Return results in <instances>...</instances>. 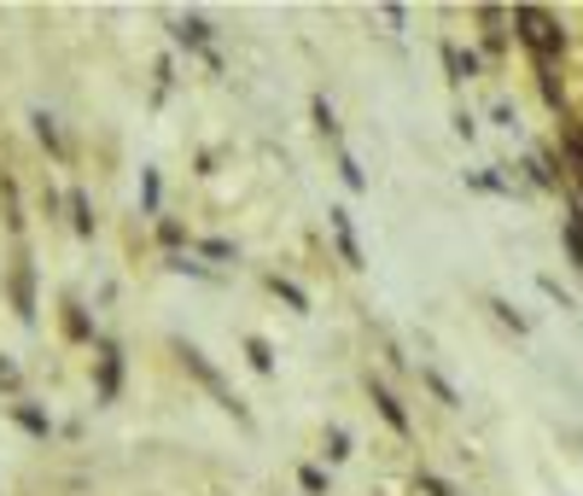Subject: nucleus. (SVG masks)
Instances as JSON below:
<instances>
[{"label":"nucleus","mask_w":583,"mask_h":496,"mask_svg":"<svg viewBox=\"0 0 583 496\" xmlns=\"http://www.w3.org/2000/svg\"><path fill=\"white\" fill-rule=\"evenodd\" d=\"M368 391H373V403H380V415H385V426H391V433H397V438H408V415H403V403L391 398V391H385L380 380H368Z\"/></svg>","instance_id":"6"},{"label":"nucleus","mask_w":583,"mask_h":496,"mask_svg":"<svg viewBox=\"0 0 583 496\" xmlns=\"http://www.w3.org/2000/svg\"><path fill=\"white\" fill-rule=\"evenodd\" d=\"M64 333H71V339H94L88 316H82V304H64Z\"/></svg>","instance_id":"14"},{"label":"nucleus","mask_w":583,"mask_h":496,"mask_svg":"<svg viewBox=\"0 0 583 496\" xmlns=\"http://www.w3.org/2000/svg\"><path fill=\"white\" fill-rule=\"evenodd\" d=\"M0 391H19V363L12 356H0Z\"/></svg>","instance_id":"21"},{"label":"nucleus","mask_w":583,"mask_h":496,"mask_svg":"<svg viewBox=\"0 0 583 496\" xmlns=\"http://www.w3.org/2000/svg\"><path fill=\"white\" fill-rule=\"evenodd\" d=\"M117 386H123V356H117L111 339H99V403H111Z\"/></svg>","instance_id":"4"},{"label":"nucleus","mask_w":583,"mask_h":496,"mask_svg":"<svg viewBox=\"0 0 583 496\" xmlns=\"http://www.w3.org/2000/svg\"><path fill=\"white\" fill-rule=\"evenodd\" d=\"M298 485L310 496H328V473H321V468H298Z\"/></svg>","instance_id":"18"},{"label":"nucleus","mask_w":583,"mask_h":496,"mask_svg":"<svg viewBox=\"0 0 583 496\" xmlns=\"http://www.w3.org/2000/svg\"><path fill=\"white\" fill-rule=\"evenodd\" d=\"M36 134H41V146H47V152H64V141H59V123H53L47 111H36Z\"/></svg>","instance_id":"15"},{"label":"nucleus","mask_w":583,"mask_h":496,"mask_svg":"<svg viewBox=\"0 0 583 496\" xmlns=\"http://www.w3.org/2000/svg\"><path fill=\"white\" fill-rule=\"evenodd\" d=\"M246 356H251V368H257V374H274V351H269V339H257V333H251V339H246Z\"/></svg>","instance_id":"11"},{"label":"nucleus","mask_w":583,"mask_h":496,"mask_svg":"<svg viewBox=\"0 0 583 496\" xmlns=\"http://www.w3.org/2000/svg\"><path fill=\"white\" fill-rule=\"evenodd\" d=\"M141 199H146V211H158V176H152V169L141 176Z\"/></svg>","instance_id":"22"},{"label":"nucleus","mask_w":583,"mask_h":496,"mask_svg":"<svg viewBox=\"0 0 583 496\" xmlns=\"http://www.w3.org/2000/svg\"><path fill=\"white\" fill-rule=\"evenodd\" d=\"M426 386H432V391H438V398H443V403H461V398H455V386H450V380H443V374H432V368H426Z\"/></svg>","instance_id":"20"},{"label":"nucleus","mask_w":583,"mask_h":496,"mask_svg":"<svg viewBox=\"0 0 583 496\" xmlns=\"http://www.w3.org/2000/svg\"><path fill=\"white\" fill-rule=\"evenodd\" d=\"M443 71H450V82H467V76H478V59L461 54L455 42H443Z\"/></svg>","instance_id":"7"},{"label":"nucleus","mask_w":583,"mask_h":496,"mask_svg":"<svg viewBox=\"0 0 583 496\" xmlns=\"http://www.w3.org/2000/svg\"><path fill=\"white\" fill-rule=\"evenodd\" d=\"M338 176H345V187H350V193H362V187H368V176H362V169H356V158H350V152H338Z\"/></svg>","instance_id":"16"},{"label":"nucleus","mask_w":583,"mask_h":496,"mask_svg":"<svg viewBox=\"0 0 583 496\" xmlns=\"http://www.w3.org/2000/svg\"><path fill=\"white\" fill-rule=\"evenodd\" d=\"M71 216H76V234L88 239V234H94V204H88V193H71Z\"/></svg>","instance_id":"13"},{"label":"nucleus","mask_w":583,"mask_h":496,"mask_svg":"<svg viewBox=\"0 0 583 496\" xmlns=\"http://www.w3.org/2000/svg\"><path fill=\"white\" fill-rule=\"evenodd\" d=\"M7 293H12V310H19V321H36V263L24 258H12V269H7Z\"/></svg>","instance_id":"3"},{"label":"nucleus","mask_w":583,"mask_h":496,"mask_svg":"<svg viewBox=\"0 0 583 496\" xmlns=\"http://www.w3.org/2000/svg\"><path fill=\"white\" fill-rule=\"evenodd\" d=\"M158 234H164V246H181V239H187V228H181V222H164Z\"/></svg>","instance_id":"24"},{"label":"nucleus","mask_w":583,"mask_h":496,"mask_svg":"<svg viewBox=\"0 0 583 496\" xmlns=\"http://www.w3.org/2000/svg\"><path fill=\"white\" fill-rule=\"evenodd\" d=\"M513 29H520V42L537 54V64H555L560 47H566V29L548 19L543 7H513Z\"/></svg>","instance_id":"1"},{"label":"nucleus","mask_w":583,"mask_h":496,"mask_svg":"<svg viewBox=\"0 0 583 496\" xmlns=\"http://www.w3.org/2000/svg\"><path fill=\"white\" fill-rule=\"evenodd\" d=\"M181 363H187V374H193V380H199L204 391H211V398H216L222 409H228V415H234L239 426H251V409H246V403H239L234 391H228V380H222V374L211 368V356H204L199 345H181Z\"/></svg>","instance_id":"2"},{"label":"nucleus","mask_w":583,"mask_h":496,"mask_svg":"<svg viewBox=\"0 0 583 496\" xmlns=\"http://www.w3.org/2000/svg\"><path fill=\"white\" fill-rule=\"evenodd\" d=\"M328 222H333V239H338V258H345L350 269H362V246H356L350 216H345V211H328Z\"/></svg>","instance_id":"5"},{"label":"nucleus","mask_w":583,"mask_h":496,"mask_svg":"<svg viewBox=\"0 0 583 496\" xmlns=\"http://www.w3.org/2000/svg\"><path fill=\"white\" fill-rule=\"evenodd\" d=\"M310 111H316V129L328 134V141H338V117H333V99H328V94H316V99H310Z\"/></svg>","instance_id":"10"},{"label":"nucleus","mask_w":583,"mask_h":496,"mask_svg":"<svg viewBox=\"0 0 583 496\" xmlns=\"http://www.w3.org/2000/svg\"><path fill=\"white\" fill-rule=\"evenodd\" d=\"M176 42H181V47H199V54H211V24H204V19H181V24H176Z\"/></svg>","instance_id":"8"},{"label":"nucleus","mask_w":583,"mask_h":496,"mask_svg":"<svg viewBox=\"0 0 583 496\" xmlns=\"http://www.w3.org/2000/svg\"><path fill=\"white\" fill-rule=\"evenodd\" d=\"M566 246H572V258H578V269H583V222H578V216L566 222Z\"/></svg>","instance_id":"19"},{"label":"nucleus","mask_w":583,"mask_h":496,"mask_svg":"<svg viewBox=\"0 0 583 496\" xmlns=\"http://www.w3.org/2000/svg\"><path fill=\"white\" fill-rule=\"evenodd\" d=\"M269 286H274V293H281V298H286V304H291V310H298V316L310 310V298H304V286H291L286 275H269Z\"/></svg>","instance_id":"12"},{"label":"nucleus","mask_w":583,"mask_h":496,"mask_svg":"<svg viewBox=\"0 0 583 496\" xmlns=\"http://www.w3.org/2000/svg\"><path fill=\"white\" fill-rule=\"evenodd\" d=\"M12 421H19L29 438H47V433H53V426H47V415H41V409H29V403H19V409H12Z\"/></svg>","instance_id":"9"},{"label":"nucleus","mask_w":583,"mask_h":496,"mask_svg":"<svg viewBox=\"0 0 583 496\" xmlns=\"http://www.w3.org/2000/svg\"><path fill=\"white\" fill-rule=\"evenodd\" d=\"M350 456V433L345 426H328V461H345Z\"/></svg>","instance_id":"17"},{"label":"nucleus","mask_w":583,"mask_h":496,"mask_svg":"<svg viewBox=\"0 0 583 496\" xmlns=\"http://www.w3.org/2000/svg\"><path fill=\"white\" fill-rule=\"evenodd\" d=\"M420 491H426V496H455V491H450V485H443V479H438V473H420Z\"/></svg>","instance_id":"23"}]
</instances>
